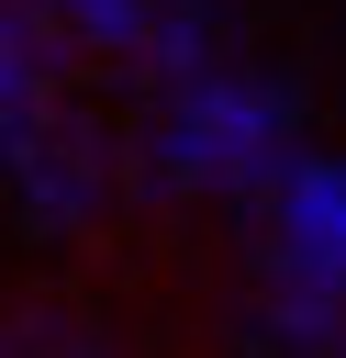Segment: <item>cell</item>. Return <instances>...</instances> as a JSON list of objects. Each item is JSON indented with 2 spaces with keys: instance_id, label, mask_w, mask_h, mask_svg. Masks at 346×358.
Returning <instances> with one entry per match:
<instances>
[{
  "instance_id": "1",
  "label": "cell",
  "mask_w": 346,
  "mask_h": 358,
  "mask_svg": "<svg viewBox=\"0 0 346 358\" xmlns=\"http://www.w3.org/2000/svg\"><path fill=\"white\" fill-rule=\"evenodd\" d=\"M0 358H112V347H100L89 313H67V302H22V313H0Z\"/></svg>"
}]
</instances>
